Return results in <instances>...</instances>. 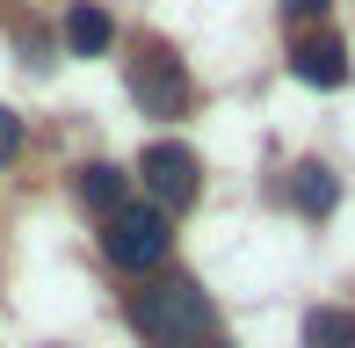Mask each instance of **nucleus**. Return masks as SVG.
<instances>
[{"label":"nucleus","mask_w":355,"mask_h":348,"mask_svg":"<svg viewBox=\"0 0 355 348\" xmlns=\"http://www.w3.org/2000/svg\"><path fill=\"white\" fill-rule=\"evenodd\" d=\"M131 327L153 348H196V341H211L218 312H211V297H203L189 276H167V283L131 290Z\"/></svg>","instance_id":"f257e3e1"},{"label":"nucleus","mask_w":355,"mask_h":348,"mask_svg":"<svg viewBox=\"0 0 355 348\" xmlns=\"http://www.w3.org/2000/svg\"><path fill=\"white\" fill-rule=\"evenodd\" d=\"M167 247H174V232H167V218H159L153 203H123L116 218H102V254L116 261V268H131V276L159 268Z\"/></svg>","instance_id":"f03ea898"},{"label":"nucleus","mask_w":355,"mask_h":348,"mask_svg":"<svg viewBox=\"0 0 355 348\" xmlns=\"http://www.w3.org/2000/svg\"><path fill=\"white\" fill-rule=\"evenodd\" d=\"M138 182H145V196H153V211H159V218H174V211H189V203H196L203 167H196V153H189V146L159 138V146H145Z\"/></svg>","instance_id":"7ed1b4c3"},{"label":"nucleus","mask_w":355,"mask_h":348,"mask_svg":"<svg viewBox=\"0 0 355 348\" xmlns=\"http://www.w3.org/2000/svg\"><path fill=\"white\" fill-rule=\"evenodd\" d=\"M131 94H138L145 116H182V109H189V73H182V58H174L167 44H138V58H131Z\"/></svg>","instance_id":"20e7f679"},{"label":"nucleus","mask_w":355,"mask_h":348,"mask_svg":"<svg viewBox=\"0 0 355 348\" xmlns=\"http://www.w3.org/2000/svg\"><path fill=\"white\" fill-rule=\"evenodd\" d=\"M290 73L312 87H341L348 80V44L334 37V29H304L297 44H290Z\"/></svg>","instance_id":"39448f33"},{"label":"nucleus","mask_w":355,"mask_h":348,"mask_svg":"<svg viewBox=\"0 0 355 348\" xmlns=\"http://www.w3.org/2000/svg\"><path fill=\"white\" fill-rule=\"evenodd\" d=\"M66 44H73V58H102L109 44H116V22H109L94 0H80V8H66Z\"/></svg>","instance_id":"423d86ee"},{"label":"nucleus","mask_w":355,"mask_h":348,"mask_svg":"<svg viewBox=\"0 0 355 348\" xmlns=\"http://www.w3.org/2000/svg\"><path fill=\"white\" fill-rule=\"evenodd\" d=\"M123 189H131V174H123V167H109V160L80 167V203H87L94 218H116V211H123Z\"/></svg>","instance_id":"0eeeda50"},{"label":"nucleus","mask_w":355,"mask_h":348,"mask_svg":"<svg viewBox=\"0 0 355 348\" xmlns=\"http://www.w3.org/2000/svg\"><path fill=\"white\" fill-rule=\"evenodd\" d=\"M290 196H297V211H304V218H327V211H334V196H341V182H334V167L304 160L297 174H290Z\"/></svg>","instance_id":"6e6552de"},{"label":"nucleus","mask_w":355,"mask_h":348,"mask_svg":"<svg viewBox=\"0 0 355 348\" xmlns=\"http://www.w3.org/2000/svg\"><path fill=\"white\" fill-rule=\"evenodd\" d=\"M304 348H355V312H341V305L304 312Z\"/></svg>","instance_id":"1a4fd4ad"},{"label":"nucleus","mask_w":355,"mask_h":348,"mask_svg":"<svg viewBox=\"0 0 355 348\" xmlns=\"http://www.w3.org/2000/svg\"><path fill=\"white\" fill-rule=\"evenodd\" d=\"M15 153H22V116L0 102V160H15Z\"/></svg>","instance_id":"9d476101"},{"label":"nucleus","mask_w":355,"mask_h":348,"mask_svg":"<svg viewBox=\"0 0 355 348\" xmlns=\"http://www.w3.org/2000/svg\"><path fill=\"white\" fill-rule=\"evenodd\" d=\"M283 15H290V22H319V15H327V0H283Z\"/></svg>","instance_id":"9b49d317"}]
</instances>
